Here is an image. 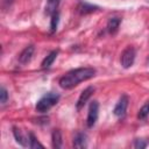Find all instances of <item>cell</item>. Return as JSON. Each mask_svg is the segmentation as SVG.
Listing matches in <instances>:
<instances>
[{"instance_id": "5", "label": "cell", "mask_w": 149, "mask_h": 149, "mask_svg": "<svg viewBox=\"0 0 149 149\" xmlns=\"http://www.w3.org/2000/svg\"><path fill=\"white\" fill-rule=\"evenodd\" d=\"M128 104H129L128 95H127V94H122V95L120 97V99L118 100V102H116L114 109H113V114H114L116 118H122V116L126 114Z\"/></svg>"}, {"instance_id": "1", "label": "cell", "mask_w": 149, "mask_h": 149, "mask_svg": "<svg viewBox=\"0 0 149 149\" xmlns=\"http://www.w3.org/2000/svg\"><path fill=\"white\" fill-rule=\"evenodd\" d=\"M97 71L93 68L85 66V68H77L69 72H66L64 76L61 77L58 84L64 90H71L74 86H77L79 83L88 80L95 76Z\"/></svg>"}, {"instance_id": "17", "label": "cell", "mask_w": 149, "mask_h": 149, "mask_svg": "<svg viewBox=\"0 0 149 149\" xmlns=\"http://www.w3.org/2000/svg\"><path fill=\"white\" fill-rule=\"evenodd\" d=\"M148 115H149V101H147V102L140 108V111H139V113H137V119L144 120Z\"/></svg>"}, {"instance_id": "9", "label": "cell", "mask_w": 149, "mask_h": 149, "mask_svg": "<svg viewBox=\"0 0 149 149\" xmlns=\"http://www.w3.org/2000/svg\"><path fill=\"white\" fill-rule=\"evenodd\" d=\"M120 23H121V17H118V16H114V17H111L107 22V31L112 35L116 34V31L119 30V27H120Z\"/></svg>"}, {"instance_id": "19", "label": "cell", "mask_w": 149, "mask_h": 149, "mask_svg": "<svg viewBox=\"0 0 149 149\" xmlns=\"http://www.w3.org/2000/svg\"><path fill=\"white\" fill-rule=\"evenodd\" d=\"M134 147H135L136 149H143V148H146V147H147V142H146V141H143V140L137 139V140H135V141H134Z\"/></svg>"}, {"instance_id": "18", "label": "cell", "mask_w": 149, "mask_h": 149, "mask_svg": "<svg viewBox=\"0 0 149 149\" xmlns=\"http://www.w3.org/2000/svg\"><path fill=\"white\" fill-rule=\"evenodd\" d=\"M7 99H8V91L3 86H1V88H0V102H1V105H5L7 102Z\"/></svg>"}, {"instance_id": "6", "label": "cell", "mask_w": 149, "mask_h": 149, "mask_svg": "<svg viewBox=\"0 0 149 149\" xmlns=\"http://www.w3.org/2000/svg\"><path fill=\"white\" fill-rule=\"evenodd\" d=\"M34 52H35V47H34L33 44L26 47V48L20 52V55H19V58H17V59H19V63H20L21 65L28 64V63L31 61V58H33V56H34Z\"/></svg>"}, {"instance_id": "3", "label": "cell", "mask_w": 149, "mask_h": 149, "mask_svg": "<svg viewBox=\"0 0 149 149\" xmlns=\"http://www.w3.org/2000/svg\"><path fill=\"white\" fill-rule=\"evenodd\" d=\"M135 57H136V50L130 45L127 47L122 51L121 57H120V63H121L122 68H125V69L130 68L135 62Z\"/></svg>"}, {"instance_id": "4", "label": "cell", "mask_w": 149, "mask_h": 149, "mask_svg": "<svg viewBox=\"0 0 149 149\" xmlns=\"http://www.w3.org/2000/svg\"><path fill=\"white\" fill-rule=\"evenodd\" d=\"M99 116V102L97 100L91 101L88 106V112H87V119H86V125L88 128H92Z\"/></svg>"}, {"instance_id": "20", "label": "cell", "mask_w": 149, "mask_h": 149, "mask_svg": "<svg viewBox=\"0 0 149 149\" xmlns=\"http://www.w3.org/2000/svg\"><path fill=\"white\" fill-rule=\"evenodd\" d=\"M12 2H13V0H2V7H3V9L9 8L10 5H12Z\"/></svg>"}, {"instance_id": "13", "label": "cell", "mask_w": 149, "mask_h": 149, "mask_svg": "<svg viewBox=\"0 0 149 149\" xmlns=\"http://www.w3.org/2000/svg\"><path fill=\"white\" fill-rule=\"evenodd\" d=\"M51 142H52V147L58 149L62 148L63 146V140H62V133L59 129H54L52 134H51Z\"/></svg>"}, {"instance_id": "11", "label": "cell", "mask_w": 149, "mask_h": 149, "mask_svg": "<svg viewBox=\"0 0 149 149\" xmlns=\"http://www.w3.org/2000/svg\"><path fill=\"white\" fill-rule=\"evenodd\" d=\"M58 52H59V50H52L48 56H45L44 59L42 61V64H41L42 69H49L52 65V63L55 62V59L57 58Z\"/></svg>"}, {"instance_id": "15", "label": "cell", "mask_w": 149, "mask_h": 149, "mask_svg": "<svg viewBox=\"0 0 149 149\" xmlns=\"http://www.w3.org/2000/svg\"><path fill=\"white\" fill-rule=\"evenodd\" d=\"M58 22H59V13L56 12V13H54L51 15V20H50V33H55L57 30Z\"/></svg>"}, {"instance_id": "21", "label": "cell", "mask_w": 149, "mask_h": 149, "mask_svg": "<svg viewBox=\"0 0 149 149\" xmlns=\"http://www.w3.org/2000/svg\"><path fill=\"white\" fill-rule=\"evenodd\" d=\"M148 61H149V58H148Z\"/></svg>"}, {"instance_id": "2", "label": "cell", "mask_w": 149, "mask_h": 149, "mask_svg": "<svg viewBox=\"0 0 149 149\" xmlns=\"http://www.w3.org/2000/svg\"><path fill=\"white\" fill-rule=\"evenodd\" d=\"M59 94L55 93V92H48L45 93L37 102H36V111L38 113H45L48 112L50 108H52L58 101H59Z\"/></svg>"}, {"instance_id": "14", "label": "cell", "mask_w": 149, "mask_h": 149, "mask_svg": "<svg viewBox=\"0 0 149 149\" xmlns=\"http://www.w3.org/2000/svg\"><path fill=\"white\" fill-rule=\"evenodd\" d=\"M98 9L97 6L94 5H91V3H87L85 1H80L79 2V6H78V10L80 12V14H90V13H93Z\"/></svg>"}, {"instance_id": "22", "label": "cell", "mask_w": 149, "mask_h": 149, "mask_svg": "<svg viewBox=\"0 0 149 149\" xmlns=\"http://www.w3.org/2000/svg\"><path fill=\"white\" fill-rule=\"evenodd\" d=\"M148 1H149V0H148Z\"/></svg>"}, {"instance_id": "10", "label": "cell", "mask_w": 149, "mask_h": 149, "mask_svg": "<svg viewBox=\"0 0 149 149\" xmlns=\"http://www.w3.org/2000/svg\"><path fill=\"white\" fill-rule=\"evenodd\" d=\"M61 3V0H47V5L44 8V13L49 16H51L54 13L58 12V6Z\"/></svg>"}, {"instance_id": "7", "label": "cell", "mask_w": 149, "mask_h": 149, "mask_svg": "<svg viewBox=\"0 0 149 149\" xmlns=\"http://www.w3.org/2000/svg\"><path fill=\"white\" fill-rule=\"evenodd\" d=\"M93 92H94V87H93V86H88V87H86V88L80 93V95H79V98H78V100H77V102H76V108H77V111H80V109L85 106V104H86L87 100L91 98V95L93 94Z\"/></svg>"}, {"instance_id": "12", "label": "cell", "mask_w": 149, "mask_h": 149, "mask_svg": "<svg viewBox=\"0 0 149 149\" xmlns=\"http://www.w3.org/2000/svg\"><path fill=\"white\" fill-rule=\"evenodd\" d=\"M13 135H14L15 141H16L19 144H21L22 147H28V146H29V137L26 139V137L22 135V133H21V130H20L19 128L13 127Z\"/></svg>"}, {"instance_id": "16", "label": "cell", "mask_w": 149, "mask_h": 149, "mask_svg": "<svg viewBox=\"0 0 149 149\" xmlns=\"http://www.w3.org/2000/svg\"><path fill=\"white\" fill-rule=\"evenodd\" d=\"M28 137H29V146H28L29 148L35 149V148H43V147H44L42 143H40V141L37 140V137H36L33 133H29Z\"/></svg>"}, {"instance_id": "8", "label": "cell", "mask_w": 149, "mask_h": 149, "mask_svg": "<svg viewBox=\"0 0 149 149\" xmlns=\"http://www.w3.org/2000/svg\"><path fill=\"white\" fill-rule=\"evenodd\" d=\"M73 147L81 149V148H86L87 147V136L84 133H77L73 137Z\"/></svg>"}]
</instances>
